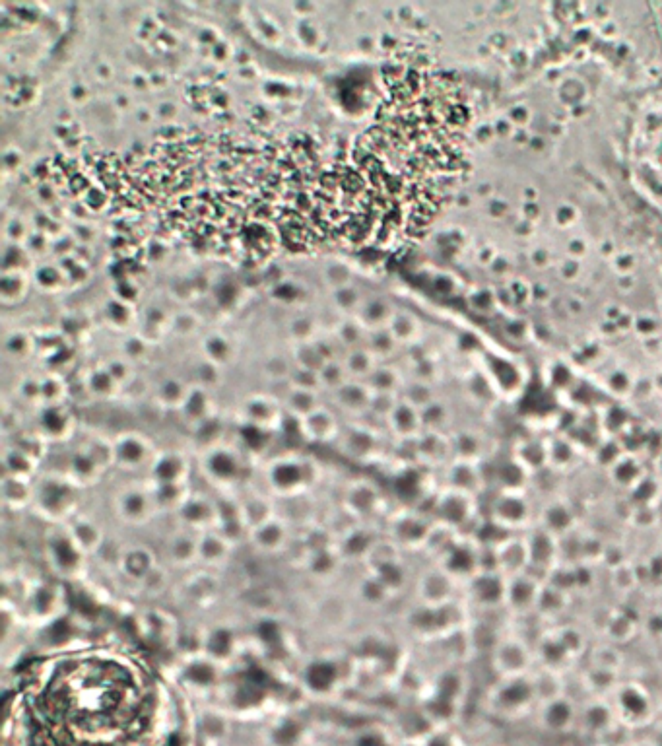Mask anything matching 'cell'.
Segmentation results:
<instances>
[{"instance_id": "6da1fadb", "label": "cell", "mask_w": 662, "mask_h": 746, "mask_svg": "<svg viewBox=\"0 0 662 746\" xmlns=\"http://www.w3.org/2000/svg\"><path fill=\"white\" fill-rule=\"evenodd\" d=\"M266 490L272 498L296 500L315 490L323 480L321 465L301 453H282L265 465Z\"/></svg>"}, {"instance_id": "7a4b0ae2", "label": "cell", "mask_w": 662, "mask_h": 746, "mask_svg": "<svg viewBox=\"0 0 662 746\" xmlns=\"http://www.w3.org/2000/svg\"><path fill=\"white\" fill-rule=\"evenodd\" d=\"M82 488L74 484L63 471L41 473L35 478V515L53 527L67 525L72 517L80 513Z\"/></svg>"}, {"instance_id": "3957f363", "label": "cell", "mask_w": 662, "mask_h": 746, "mask_svg": "<svg viewBox=\"0 0 662 746\" xmlns=\"http://www.w3.org/2000/svg\"><path fill=\"white\" fill-rule=\"evenodd\" d=\"M199 473L220 494H237L249 473V457L237 445H214L200 451Z\"/></svg>"}, {"instance_id": "277c9868", "label": "cell", "mask_w": 662, "mask_h": 746, "mask_svg": "<svg viewBox=\"0 0 662 746\" xmlns=\"http://www.w3.org/2000/svg\"><path fill=\"white\" fill-rule=\"evenodd\" d=\"M348 677V661L336 655H315L299 673L301 690L315 700H331L342 692Z\"/></svg>"}, {"instance_id": "5b68a950", "label": "cell", "mask_w": 662, "mask_h": 746, "mask_svg": "<svg viewBox=\"0 0 662 746\" xmlns=\"http://www.w3.org/2000/svg\"><path fill=\"white\" fill-rule=\"evenodd\" d=\"M67 607V589L61 581H47V579L35 577L28 599L20 609V614H22L24 624H30L35 628H45V626L59 622L65 616Z\"/></svg>"}, {"instance_id": "8992f818", "label": "cell", "mask_w": 662, "mask_h": 746, "mask_svg": "<svg viewBox=\"0 0 662 746\" xmlns=\"http://www.w3.org/2000/svg\"><path fill=\"white\" fill-rule=\"evenodd\" d=\"M45 562L59 581H84L88 576V556L68 537L65 527H51L43 541Z\"/></svg>"}, {"instance_id": "52a82bcc", "label": "cell", "mask_w": 662, "mask_h": 746, "mask_svg": "<svg viewBox=\"0 0 662 746\" xmlns=\"http://www.w3.org/2000/svg\"><path fill=\"white\" fill-rule=\"evenodd\" d=\"M113 511L127 527H146L160 511L156 508L150 482L127 484L117 490L113 498Z\"/></svg>"}, {"instance_id": "ba28073f", "label": "cell", "mask_w": 662, "mask_h": 746, "mask_svg": "<svg viewBox=\"0 0 662 746\" xmlns=\"http://www.w3.org/2000/svg\"><path fill=\"white\" fill-rule=\"evenodd\" d=\"M340 508L346 509L360 523H373L377 517L383 515L387 500L375 482L367 478H356L344 486Z\"/></svg>"}, {"instance_id": "9c48e42d", "label": "cell", "mask_w": 662, "mask_h": 746, "mask_svg": "<svg viewBox=\"0 0 662 746\" xmlns=\"http://www.w3.org/2000/svg\"><path fill=\"white\" fill-rule=\"evenodd\" d=\"M224 669L204 653H193L183 655L181 667H179V679L183 686L193 694H210L224 684Z\"/></svg>"}, {"instance_id": "30bf717a", "label": "cell", "mask_w": 662, "mask_h": 746, "mask_svg": "<svg viewBox=\"0 0 662 746\" xmlns=\"http://www.w3.org/2000/svg\"><path fill=\"white\" fill-rule=\"evenodd\" d=\"M115 445V469L123 473H140L150 469L158 449L144 434L123 432L113 438Z\"/></svg>"}, {"instance_id": "8fae6325", "label": "cell", "mask_w": 662, "mask_h": 746, "mask_svg": "<svg viewBox=\"0 0 662 746\" xmlns=\"http://www.w3.org/2000/svg\"><path fill=\"white\" fill-rule=\"evenodd\" d=\"M177 595L183 605H189L197 611H208L222 597V581L214 570L202 568L181 581Z\"/></svg>"}, {"instance_id": "7c38bea8", "label": "cell", "mask_w": 662, "mask_h": 746, "mask_svg": "<svg viewBox=\"0 0 662 746\" xmlns=\"http://www.w3.org/2000/svg\"><path fill=\"white\" fill-rule=\"evenodd\" d=\"M179 529L202 535L218 527V504L216 498L193 492L191 498L173 515Z\"/></svg>"}, {"instance_id": "4fadbf2b", "label": "cell", "mask_w": 662, "mask_h": 746, "mask_svg": "<svg viewBox=\"0 0 662 746\" xmlns=\"http://www.w3.org/2000/svg\"><path fill=\"white\" fill-rule=\"evenodd\" d=\"M193 459L181 449H160L148 469L150 484H177L189 482Z\"/></svg>"}, {"instance_id": "5bb4252c", "label": "cell", "mask_w": 662, "mask_h": 746, "mask_svg": "<svg viewBox=\"0 0 662 746\" xmlns=\"http://www.w3.org/2000/svg\"><path fill=\"white\" fill-rule=\"evenodd\" d=\"M247 543L265 556H278L292 548V527L290 523L276 515L263 525L249 531Z\"/></svg>"}, {"instance_id": "9a60e30c", "label": "cell", "mask_w": 662, "mask_h": 746, "mask_svg": "<svg viewBox=\"0 0 662 746\" xmlns=\"http://www.w3.org/2000/svg\"><path fill=\"white\" fill-rule=\"evenodd\" d=\"M239 647V634L226 622L202 632V653L222 667L232 665L239 655Z\"/></svg>"}, {"instance_id": "2e32d148", "label": "cell", "mask_w": 662, "mask_h": 746, "mask_svg": "<svg viewBox=\"0 0 662 746\" xmlns=\"http://www.w3.org/2000/svg\"><path fill=\"white\" fill-rule=\"evenodd\" d=\"M76 420L67 405H45L37 412V434L49 443H61L74 436Z\"/></svg>"}, {"instance_id": "e0dca14e", "label": "cell", "mask_w": 662, "mask_h": 746, "mask_svg": "<svg viewBox=\"0 0 662 746\" xmlns=\"http://www.w3.org/2000/svg\"><path fill=\"white\" fill-rule=\"evenodd\" d=\"M63 527L67 529L68 537L88 558H92V556L96 558L100 554L101 548L107 543V535H105L100 521L92 515L82 513V511L76 517H72Z\"/></svg>"}, {"instance_id": "ac0fdd59", "label": "cell", "mask_w": 662, "mask_h": 746, "mask_svg": "<svg viewBox=\"0 0 662 746\" xmlns=\"http://www.w3.org/2000/svg\"><path fill=\"white\" fill-rule=\"evenodd\" d=\"M138 628L146 640L158 645L177 647L179 642V626L173 614L162 609H150L138 616Z\"/></svg>"}, {"instance_id": "d6986e66", "label": "cell", "mask_w": 662, "mask_h": 746, "mask_svg": "<svg viewBox=\"0 0 662 746\" xmlns=\"http://www.w3.org/2000/svg\"><path fill=\"white\" fill-rule=\"evenodd\" d=\"M377 541L379 535L375 533L373 523H358L336 541V548L346 564H365Z\"/></svg>"}, {"instance_id": "ffe728a7", "label": "cell", "mask_w": 662, "mask_h": 746, "mask_svg": "<svg viewBox=\"0 0 662 746\" xmlns=\"http://www.w3.org/2000/svg\"><path fill=\"white\" fill-rule=\"evenodd\" d=\"M160 566V560L148 544H129L123 550L119 574L140 587V583Z\"/></svg>"}, {"instance_id": "44dd1931", "label": "cell", "mask_w": 662, "mask_h": 746, "mask_svg": "<svg viewBox=\"0 0 662 746\" xmlns=\"http://www.w3.org/2000/svg\"><path fill=\"white\" fill-rule=\"evenodd\" d=\"M167 564L177 570H191L199 564V535L187 529L173 531L164 543Z\"/></svg>"}, {"instance_id": "7402d4cb", "label": "cell", "mask_w": 662, "mask_h": 746, "mask_svg": "<svg viewBox=\"0 0 662 746\" xmlns=\"http://www.w3.org/2000/svg\"><path fill=\"white\" fill-rule=\"evenodd\" d=\"M235 544L220 531H206L199 535V564L206 570H222L232 562Z\"/></svg>"}, {"instance_id": "603a6c76", "label": "cell", "mask_w": 662, "mask_h": 746, "mask_svg": "<svg viewBox=\"0 0 662 746\" xmlns=\"http://www.w3.org/2000/svg\"><path fill=\"white\" fill-rule=\"evenodd\" d=\"M65 475L78 484L82 490L86 488H92L96 484H100L101 478L107 473L100 463L96 461V457L84 447V445H78L67 459V467L63 471Z\"/></svg>"}, {"instance_id": "cb8c5ba5", "label": "cell", "mask_w": 662, "mask_h": 746, "mask_svg": "<svg viewBox=\"0 0 662 746\" xmlns=\"http://www.w3.org/2000/svg\"><path fill=\"white\" fill-rule=\"evenodd\" d=\"M309 727L298 713H282L268 727L270 746H307Z\"/></svg>"}, {"instance_id": "d4e9b609", "label": "cell", "mask_w": 662, "mask_h": 746, "mask_svg": "<svg viewBox=\"0 0 662 746\" xmlns=\"http://www.w3.org/2000/svg\"><path fill=\"white\" fill-rule=\"evenodd\" d=\"M301 566L311 579H315L319 583H329V581L338 577L342 568L346 566V562H344V558L340 556V552L334 544L329 548L305 554L301 558Z\"/></svg>"}, {"instance_id": "484cf974", "label": "cell", "mask_w": 662, "mask_h": 746, "mask_svg": "<svg viewBox=\"0 0 662 746\" xmlns=\"http://www.w3.org/2000/svg\"><path fill=\"white\" fill-rule=\"evenodd\" d=\"M338 440L342 453L356 463H373L379 455V440L365 426H352Z\"/></svg>"}, {"instance_id": "4316f807", "label": "cell", "mask_w": 662, "mask_h": 746, "mask_svg": "<svg viewBox=\"0 0 662 746\" xmlns=\"http://www.w3.org/2000/svg\"><path fill=\"white\" fill-rule=\"evenodd\" d=\"M299 434L311 443H331L340 438V424L329 408L319 407L299 420Z\"/></svg>"}, {"instance_id": "83f0119b", "label": "cell", "mask_w": 662, "mask_h": 746, "mask_svg": "<svg viewBox=\"0 0 662 746\" xmlns=\"http://www.w3.org/2000/svg\"><path fill=\"white\" fill-rule=\"evenodd\" d=\"M243 414V424L257 426L263 430H274L282 424V407L278 401L265 397V395H255L247 399L241 408Z\"/></svg>"}, {"instance_id": "f1b7e54d", "label": "cell", "mask_w": 662, "mask_h": 746, "mask_svg": "<svg viewBox=\"0 0 662 746\" xmlns=\"http://www.w3.org/2000/svg\"><path fill=\"white\" fill-rule=\"evenodd\" d=\"M0 498L8 511L20 513L34 506L35 480L2 475Z\"/></svg>"}, {"instance_id": "f546056e", "label": "cell", "mask_w": 662, "mask_h": 746, "mask_svg": "<svg viewBox=\"0 0 662 746\" xmlns=\"http://www.w3.org/2000/svg\"><path fill=\"white\" fill-rule=\"evenodd\" d=\"M239 502H241L243 521H245L249 531L263 525L268 519L280 515L276 511L274 498L268 492L265 494V492H259V490H251L245 496H239Z\"/></svg>"}, {"instance_id": "4dcf8cb0", "label": "cell", "mask_w": 662, "mask_h": 746, "mask_svg": "<svg viewBox=\"0 0 662 746\" xmlns=\"http://www.w3.org/2000/svg\"><path fill=\"white\" fill-rule=\"evenodd\" d=\"M389 539L398 544L400 548L408 546H420V543L428 537L426 527L420 523V519L412 513H397L389 519Z\"/></svg>"}, {"instance_id": "1f68e13d", "label": "cell", "mask_w": 662, "mask_h": 746, "mask_svg": "<svg viewBox=\"0 0 662 746\" xmlns=\"http://www.w3.org/2000/svg\"><path fill=\"white\" fill-rule=\"evenodd\" d=\"M39 467H41V461L35 459L34 455H30L28 451H24L22 447H18L16 443L4 445V451H2L4 475L35 480L41 475Z\"/></svg>"}, {"instance_id": "d6a6232c", "label": "cell", "mask_w": 662, "mask_h": 746, "mask_svg": "<svg viewBox=\"0 0 662 746\" xmlns=\"http://www.w3.org/2000/svg\"><path fill=\"white\" fill-rule=\"evenodd\" d=\"M334 401L344 412H348L352 416H360V414H364L365 410L371 408L373 389L367 387L362 381L352 379V381H346L344 385H340L334 391Z\"/></svg>"}, {"instance_id": "836d02e7", "label": "cell", "mask_w": 662, "mask_h": 746, "mask_svg": "<svg viewBox=\"0 0 662 746\" xmlns=\"http://www.w3.org/2000/svg\"><path fill=\"white\" fill-rule=\"evenodd\" d=\"M154 502L160 513H177L179 508L191 498L195 492L191 482H177V484H150Z\"/></svg>"}, {"instance_id": "e575fe53", "label": "cell", "mask_w": 662, "mask_h": 746, "mask_svg": "<svg viewBox=\"0 0 662 746\" xmlns=\"http://www.w3.org/2000/svg\"><path fill=\"white\" fill-rule=\"evenodd\" d=\"M185 418V422H189L193 428H197L202 422L210 420L216 416V410H214V403H212V397L208 393V389L204 387H191L183 407L179 410Z\"/></svg>"}, {"instance_id": "d590c367", "label": "cell", "mask_w": 662, "mask_h": 746, "mask_svg": "<svg viewBox=\"0 0 662 746\" xmlns=\"http://www.w3.org/2000/svg\"><path fill=\"white\" fill-rule=\"evenodd\" d=\"M356 597L358 601L364 605V607H371V609H379L383 607L393 595L387 591V587L373 576L369 572H365L364 576L360 577L356 581Z\"/></svg>"}, {"instance_id": "8d00e7d4", "label": "cell", "mask_w": 662, "mask_h": 746, "mask_svg": "<svg viewBox=\"0 0 662 746\" xmlns=\"http://www.w3.org/2000/svg\"><path fill=\"white\" fill-rule=\"evenodd\" d=\"M86 391L100 401H111L119 395L121 385L115 381V377L107 372V368H96L86 375L84 379Z\"/></svg>"}, {"instance_id": "74e56055", "label": "cell", "mask_w": 662, "mask_h": 746, "mask_svg": "<svg viewBox=\"0 0 662 746\" xmlns=\"http://www.w3.org/2000/svg\"><path fill=\"white\" fill-rule=\"evenodd\" d=\"M321 407L319 405V395L315 389H301V387H292L288 397H286V408L290 410V414L301 420L305 416H309L313 410Z\"/></svg>"}, {"instance_id": "f35d334b", "label": "cell", "mask_w": 662, "mask_h": 746, "mask_svg": "<svg viewBox=\"0 0 662 746\" xmlns=\"http://www.w3.org/2000/svg\"><path fill=\"white\" fill-rule=\"evenodd\" d=\"M41 385V407L45 405H65L68 387L61 373L51 372L39 379Z\"/></svg>"}, {"instance_id": "ab89813d", "label": "cell", "mask_w": 662, "mask_h": 746, "mask_svg": "<svg viewBox=\"0 0 662 746\" xmlns=\"http://www.w3.org/2000/svg\"><path fill=\"white\" fill-rule=\"evenodd\" d=\"M191 387L181 383L179 379H166L160 387H158V403L160 407L173 408V410H181L187 395H189Z\"/></svg>"}, {"instance_id": "60d3db41", "label": "cell", "mask_w": 662, "mask_h": 746, "mask_svg": "<svg viewBox=\"0 0 662 746\" xmlns=\"http://www.w3.org/2000/svg\"><path fill=\"white\" fill-rule=\"evenodd\" d=\"M348 746H398L391 735V731H387L385 727L381 725H365L362 729H358L352 737H350V743Z\"/></svg>"}, {"instance_id": "b9f144b4", "label": "cell", "mask_w": 662, "mask_h": 746, "mask_svg": "<svg viewBox=\"0 0 662 746\" xmlns=\"http://www.w3.org/2000/svg\"><path fill=\"white\" fill-rule=\"evenodd\" d=\"M344 368L348 375H352L354 379H364V377H371L375 372V366H373V356L367 354L365 350H354L352 354H348L346 362H344Z\"/></svg>"}, {"instance_id": "7bdbcfd3", "label": "cell", "mask_w": 662, "mask_h": 746, "mask_svg": "<svg viewBox=\"0 0 662 746\" xmlns=\"http://www.w3.org/2000/svg\"><path fill=\"white\" fill-rule=\"evenodd\" d=\"M167 587H169V577L162 564L140 583V589L150 597H160L162 593H166Z\"/></svg>"}, {"instance_id": "ee69618b", "label": "cell", "mask_w": 662, "mask_h": 746, "mask_svg": "<svg viewBox=\"0 0 662 746\" xmlns=\"http://www.w3.org/2000/svg\"><path fill=\"white\" fill-rule=\"evenodd\" d=\"M400 746H422V745H414V743H410V745H400Z\"/></svg>"}]
</instances>
